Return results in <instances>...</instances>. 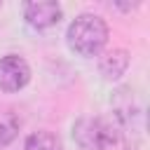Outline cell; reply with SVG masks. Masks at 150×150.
I'll list each match as a JSON object with an SVG mask.
<instances>
[{
  "label": "cell",
  "instance_id": "cell-1",
  "mask_svg": "<svg viewBox=\"0 0 150 150\" xmlns=\"http://www.w3.org/2000/svg\"><path fill=\"white\" fill-rule=\"evenodd\" d=\"M66 40L75 54L84 59L98 56L108 42V23L98 14H80L70 21Z\"/></svg>",
  "mask_w": 150,
  "mask_h": 150
},
{
  "label": "cell",
  "instance_id": "cell-2",
  "mask_svg": "<svg viewBox=\"0 0 150 150\" xmlns=\"http://www.w3.org/2000/svg\"><path fill=\"white\" fill-rule=\"evenodd\" d=\"M73 138L80 150H112L120 143V131L110 115L80 117L73 124Z\"/></svg>",
  "mask_w": 150,
  "mask_h": 150
},
{
  "label": "cell",
  "instance_id": "cell-3",
  "mask_svg": "<svg viewBox=\"0 0 150 150\" xmlns=\"http://www.w3.org/2000/svg\"><path fill=\"white\" fill-rule=\"evenodd\" d=\"M30 80V66L26 59L16 54H7L0 59V89L2 91H19Z\"/></svg>",
  "mask_w": 150,
  "mask_h": 150
},
{
  "label": "cell",
  "instance_id": "cell-4",
  "mask_svg": "<svg viewBox=\"0 0 150 150\" xmlns=\"http://www.w3.org/2000/svg\"><path fill=\"white\" fill-rule=\"evenodd\" d=\"M23 19L35 30L54 28L61 21V5L54 0H33L23 5Z\"/></svg>",
  "mask_w": 150,
  "mask_h": 150
},
{
  "label": "cell",
  "instance_id": "cell-5",
  "mask_svg": "<svg viewBox=\"0 0 150 150\" xmlns=\"http://www.w3.org/2000/svg\"><path fill=\"white\" fill-rule=\"evenodd\" d=\"M129 68V52L122 49V47H115V49H108L103 52V56L98 59V70L103 75V80L112 82V80H120Z\"/></svg>",
  "mask_w": 150,
  "mask_h": 150
},
{
  "label": "cell",
  "instance_id": "cell-6",
  "mask_svg": "<svg viewBox=\"0 0 150 150\" xmlns=\"http://www.w3.org/2000/svg\"><path fill=\"white\" fill-rule=\"evenodd\" d=\"M21 131V117L16 110L12 108H2L0 110V148L9 145Z\"/></svg>",
  "mask_w": 150,
  "mask_h": 150
},
{
  "label": "cell",
  "instance_id": "cell-7",
  "mask_svg": "<svg viewBox=\"0 0 150 150\" xmlns=\"http://www.w3.org/2000/svg\"><path fill=\"white\" fill-rule=\"evenodd\" d=\"M23 150H61V143L49 131H35L26 138Z\"/></svg>",
  "mask_w": 150,
  "mask_h": 150
}]
</instances>
